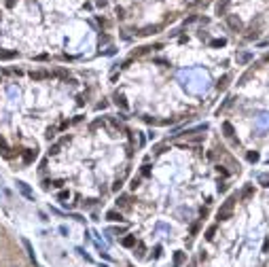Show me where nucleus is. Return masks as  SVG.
Masks as SVG:
<instances>
[{"label": "nucleus", "mask_w": 269, "mask_h": 267, "mask_svg": "<svg viewBox=\"0 0 269 267\" xmlns=\"http://www.w3.org/2000/svg\"><path fill=\"white\" fill-rule=\"evenodd\" d=\"M106 216H108V221H123V216L117 214V212H108Z\"/></svg>", "instance_id": "6"}, {"label": "nucleus", "mask_w": 269, "mask_h": 267, "mask_svg": "<svg viewBox=\"0 0 269 267\" xmlns=\"http://www.w3.org/2000/svg\"><path fill=\"white\" fill-rule=\"evenodd\" d=\"M23 159H26V161H32V159H36V151H28L26 155H23Z\"/></svg>", "instance_id": "9"}, {"label": "nucleus", "mask_w": 269, "mask_h": 267, "mask_svg": "<svg viewBox=\"0 0 269 267\" xmlns=\"http://www.w3.org/2000/svg\"><path fill=\"white\" fill-rule=\"evenodd\" d=\"M214 231H216V229H214V227H210V229H208V233H206V237H208V239H214Z\"/></svg>", "instance_id": "12"}, {"label": "nucleus", "mask_w": 269, "mask_h": 267, "mask_svg": "<svg viewBox=\"0 0 269 267\" xmlns=\"http://www.w3.org/2000/svg\"><path fill=\"white\" fill-rule=\"evenodd\" d=\"M17 189L21 191V195H23V197H28V199H34L32 191H30V187H28L26 182H21V180H19V182H17Z\"/></svg>", "instance_id": "2"}, {"label": "nucleus", "mask_w": 269, "mask_h": 267, "mask_svg": "<svg viewBox=\"0 0 269 267\" xmlns=\"http://www.w3.org/2000/svg\"><path fill=\"white\" fill-rule=\"evenodd\" d=\"M269 125V117L267 115H261V119H259V127H267Z\"/></svg>", "instance_id": "5"}, {"label": "nucleus", "mask_w": 269, "mask_h": 267, "mask_svg": "<svg viewBox=\"0 0 269 267\" xmlns=\"http://www.w3.org/2000/svg\"><path fill=\"white\" fill-rule=\"evenodd\" d=\"M21 244H23V246H26V250H28V254H30V259H32V263H34V267H38V265H36V257H34V250H32V244H30V242H28L26 237H21Z\"/></svg>", "instance_id": "3"}, {"label": "nucleus", "mask_w": 269, "mask_h": 267, "mask_svg": "<svg viewBox=\"0 0 269 267\" xmlns=\"http://www.w3.org/2000/svg\"><path fill=\"white\" fill-rule=\"evenodd\" d=\"M0 147H2V149H7V144H4V140H2V138H0Z\"/></svg>", "instance_id": "17"}, {"label": "nucleus", "mask_w": 269, "mask_h": 267, "mask_svg": "<svg viewBox=\"0 0 269 267\" xmlns=\"http://www.w3.org/2000/svg\"><path fill=\"white\" fill-rule=\"evenodd\" d=\"M259 182H261L263 187H269V174H261V176H259Z\"/></svg>", "instance_id": "7"}, {"label": "nucleus", "mask_w": 269, "mask_h": 267, "mask_svg": "<svg viewBox=\"0 0 269 267\" xmlns=\"http://www.w3.org/2000/svg\"><path fill=\"white\" fill-rule=\"evenodd\" d=\"M117 104H121L123 108H127V104H125V100H123V98H117Z\"/></svg>", "instance_id": "15"}, {"label": "nucleus", "mask_w": 269, "mask_h": 267, "mask_svg": "<svg viewBox=\"0 0 269 267\" xmlns=\"http://www.w3.org/2000/svg\"><path fill=\"white\" fill-rule=\"evenodd\" d=\"M182 261H184V254H182V252H176V254H174V267H178Z\"/></svg>", "instance_id": "4"}, {"label": "nucleus", "mask_w": 269, "mask_h": 267, "mask_svg": "<svg viewBox=\"0 0 269 267\" xmlns=\"http://www.w3.org/2000/svg\"><path fill=\"white\" fill-rule=\"evenodd\" d=\"M223 129H225V134H227V136H233V127H231V123H225V125H223Z\"/></svg>", "instance_id": "11"}, {"label": "nucleus", "mask_w": 269, "mask_h": 267, "mask_svg": "<svg viewBox=\"0 0 269 267\" xmlns=\"http://www.w3.org/2000/svg\"><path fill=\"white\" fill-rule=\"evenodd\" d=\"M252 195V187H246L244 189V197H250Z\"/></svg>", "instance_id": "14"}, {"label": "nucleus", "mask_w": 269, "mask_h": 267, "mask_svg": "<svg viewBox=\"0 0 269 267\" xmlns=\"http://www.w3.org/2000/svg\"><path fill=\"white\" fill-rule=\"evenodd\" d=\"M263 252H269V237H265L263 242Z\"/></svg>", "instance_id": "13"}, {"label": "nucleus", "mask_w": 269, "mask_h": 267, "mask_svg": "<svg viewBox=\"0 0 269 267\" xmlns=\"http://www.w3.org/2000/svg\"><path fill=\"white\" fill-rule=\"evenodd\" d=\"M248 159H250L252 163H256V161H259V153H256V151H250V153H248Z\"/></svg>", "instance_id": "10"}, {"label": "nucleus", "mask_w": 269, "mask_h": 267, "mask_svg": "<svg viewBox=\"0 0 269 267\" xmlns=\"http://www.w3.org/2000/svg\"><path fill=\"white\" fill-rule=\"evenodd\" d=\"M134 244H136V237L134 235H129V237L123 239V246H134Z\"/></svg>", "instance_id": "8"}, {"label": "nucleus", "mask_w": 269, "mask_h": 267, "mask_svg": "<svg viewBox=\"0 0 269 267\" xmlns=\"http://www.w3.org/2000/svg\"><path fill=\"white\" fill-rule=\"evenodd\" d=\"M231 208H233V197H229V199L225 202V206H223L221 210H218V218H229Z\"/></svg>", "instance_id": "1"}, {"label": "nucleus", "mask_w": 269, "mask_h": 267, "mask_svg": "<svg viewBox=\"0 0 269 267\" xmlns=\"http://www.w3.org/2000/svg\"><path fill=\"white\" fill-rule=\"evenodd\" d=\"M212 45H214V47H223V45H225V40H223V38H221V40H214Z\"/></svg>", "instance_id": "16"}]
</instances>
